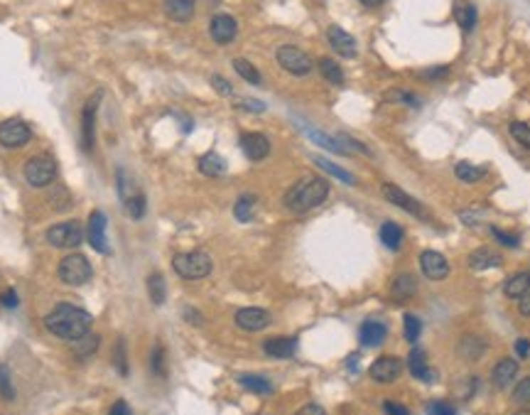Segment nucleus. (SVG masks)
Instances as JSON below:
<instances>
[{"label": "nucleus", "mask_w": 530, "mask_h": 415, "mask_svg": "<svg viewBox=\"0 0 530 415\" xmlns=\"http://www.w3.org/2000/svg\"><path fill=\"white\" fill-rule=\"evenodd\" d=\"M172 268L179 278H184V280H201V278L209 275L214 263H211V258L204 251H189V253L174 256Z\"/></svg>", "instance_id": "obj_3"}, {"label": "nucleus", "mask_w": 530, "mask_h": 415, "mask_svg": "<svg viewBox=\"0 0 530 415\" xmlns=\"http://www.w3.org/2000/svg\"><path fill=\"white\" fill-rule=\"evenodd\" d=\"M108 415H133V411H130V406L121 398V401L113 403L111 411H108Z\"/></svg>", "instance_id": "obj_53"}, {"label": "nucleus", "mask_w": 530, "mask_h": 415, "mask_svg": "<svg viewBox=\"0 0 530 415\" xmlns=\"http://www.w3.org/2000/svg\"><path fill=\"white\" fill-rule=\"evenodd\" d=\"M25 179L32 187H47L57 177V162L52 155H35L25 162Z\"/></svg>", "instance_id": "obj_5"}, {"label": "nucleus", "mask_w": 530, "mask_h": 415, "mask_svg": "<svg viewBox=\"0 0 530 415\" xmlns=\"http://www.w3.org/2000/svg\"><path fill=\"white\" fill-rule=\"evenodd\" d=\"M233 320L243 332H260L270 325V315L263 308H241Z\"/></svg>", "instance_id": "obj_15"}, {"label": "nucleus", "mask_w": 530, "mask_h": 415, "mask_svg": "<svg viewBox=\"0 0 530 415\" xmlns=\"http://www.w3.org/2000/svg\"><path fill=\"white\" fill-rule=\"evenodd\" d=\"M408 369H410V374H413L418 381H425V384L435 381V371H433V367L428 364V357H425V352H423L420 347H413V352H410V357H408Z\"/></svg>", "instance_id": "obj_18"}, {"label": "nucleus", "mask_w": 530, "mask_h": 415, "mask_svg": "<svg viewBox=\"0 0 530 415\" xmlns=\"http://www.w3.org/2000/svg\"><path fill=\"white\" fill-rule=\"evenodd\" d=\"M508 130H511V135L518 140V143H521L523 147H528V150H530V125H528V123L513 121V123H511V128H508Z\"/></svg>", "instance_id": "obj_41"}, {"label": "nucleus", "mask_w": 530, "mask_h": 415, "mask_svg": "<svg viewBox=\"0 0 530 415\" xmlns=\"http://www.w3.org/2000/svg\"><path fill=\"white\" fill-rule=\"evenodd\" d=\"M450 67H437V69H428L425 74H420V79H440V76H447Z\"/></svg>", "instance_id": "obj_55"}, {"label": "nucleus", "mask_w": 530, "mask_h": 415, "mask_svg": "<svg viewBox=\"0 0 530 415\" xmlns=\"http://www.w3.org/2000/svg\"><path fill=\"white\" fill-rule=\"evenodd\" d=\"M455 20L464 32H472L477 25V8L469 0H455Z\"/></svg>", "instance_id": "obj_24"}, {"label": "nucleus", "mask_w": 530, "mask_h": 415, "mask_svg": "<svg viewBox=\"0 0 530 415\" xmlns=\"http://www.w3.org/2000/svg\"><path fill=\"white\" fill-rule=\"evenodd\" d=\"M359 3H364V5H378V3H383V0H359Z\"/></svg>", "instance_id": "obj_59"}, {"label": "nucleus", "mask_w": 530, "mask_h": 415, "mask_svg": "<svg viewBox=\"0 0 530 415\" xmlns=\"http://www.w3.org/2000/svg\"><path fill=\"white\" fill-rule=\"evenodd\" d=\"M116 184H118V196H121V201L125 204V201H130L135 194L140 192V189L133 187V182L128 179V174H125V170H118L116 174Z\"/></svg>", "instance_id": "obj_36"}, {"label": "nucleus", "mask_w": 530, "mask_h": 415, "mask_svg": "<svg viewBox=\"0 0 530 415\" xmlns=\"http://www.w3.org/2000/svg\"><path fill=\"white\" fill-rule=\"evenodd\" d=\"M236 108H241V111H250V113H263L265 103L255 101V98H243V101H236Z\"/></svg>", "instance_id": "obj_47"}, {"label": "nucleus", "mask_w": 530, "mask_h": 415, "mask_svg": "<svg viewBox=\"0 0 530 415\" xmlns=\"http://www.w3.org/2000/svg\"><path fill=\"white\" fill-rule=\"evenodd\" d=\"M383 196L391 204H396V206H401V209H406L408 214H413V216H418V219H423V221H428L430 219V214H428V209H425L423 204H420L415 196H410L406 189H401V187H396V184H383Z\"/></svg>", "instance_id": "obj_8"}, {"label": "nucleus", "mask_w": 530, "mask_h": 415, "mask_svg": "<svg viewBox=\"0 0 530 415\" xmlns=\"http://www.w3.org/2000/svg\"><path fill=\"white\" fill-rule=\"evenodd\" d=\"M381 241H383L386 248L398 251L403 246V226L396 221H386L381 226Z\"/></svg>", "instance_id": "obj_28"}, {"label": "nucleus", "mask_w": 530, "mask_h": 415, "mask_svg": "<svg viewBox=\"0 0 530 415\" xmlns=\"http://www.w3.org/2000/svg\"><path fill=\"white\" fill-rule=\"evenodd\" d=\"M253 211H255V196L253 194H243L238 196L236 206H233V216H236L238 221H250L253 219Z\"/></svg>", "instance_id": "obj_33"}, {"label": "nucleus", "mask_w": 530, "mask_h": 415, "mask_svg": "<svg viewBox=\"0 0 530 415\" xmlns=\"http://www.w3.org/2000/svg\"><path fill=\"white\" fill-rule=\"evenodd\" d=\"M0 305H3L5 310H15L20 305V298H18V293L10 288V290H5L3 295H0Z\"/></svg>", "instance_id": "obj_49"}, {"label": "nucleus", "mask_w": 530, "mask_h": 415, "mask_svg": "<svg viewBox=\"0 0 530 415\" xmlns=\"http://www.w3.org/2000/svg\"><path fill=\"white\" fill-rule=\"evenodd\" d=\"M113 367L118 369V374H121V376H128V359H125V344H123V340L118 342L116 354H113Z\"/></svg>", "instance_id": "obj_44"}, {"label": "nucleus", "mask_w": 530, "mask_h": 415, "mask_svg": "<svg viewBox=\"0 0 530 415\" xmlns=\"http://www.w3.org/2000/svg\"><path fill=\"white\" fill-rule=\"evenodd\" d=\"M241 150H243V155L253 162L265 160V157L270 155V140H267L263 133H243Z\"/></svg>", "instance_id": "obj_16"}, {"label": "nucleus", "mask_w": 530, "mask_h": 415, "mask_svg": "<svg viewBox=\"0 0 530 415\" xmlns=\"http://www.w3.org/2000/svg\"><path fill=\"white\" fill-rule=\"evenodd\" d=\"M145 206H147V201H145V194L143 192H138L130 201H125V209H128L130 219H143V216H145Z\"/></svg>", "instance_id": "obj_39"}, {"label": "nucleus", "mask_w": 530, "mask_h": 415, "mask_svg": "<svg viewBox=\"0 0 530 415\" xmlns=\"http://www.w3.org/2000/svg\"><path fill=\"white\" fill-rule=\"evenodd\" d=\"M199 172L206 174V177H221L226 172V162L216 152H206V155L199 157Z\"/></svg>", "instance_id": "obj_27"}, {"label": "nucleus", "mask_w": 530, "mask_h": 415, "mask_svg": "<svg viewBox=\"0 0 530 415\" xmlns=\"http://www.w3.org/2000/svg\"><path fill=\"white\" fill-rule=\"evenodd\" d=\"M491 236L496 238L499 243H504V246H508V248H518L521 246V238L518 236H513V233H506V231H501V228H491Z\"/></svg>", "instance_id": "obj_45"}, {"label": "nucleus", "mask_w": 530, "mask_h": 415, "mask_svg": "<svg viewBox=\"0 0 530 415\" xmlns=\"http://www.w3.org/2000/svg\"><path fill=\"white\" fill-rule=\"evenodd\" d=\"M528 290H530V273H518V275L508 278L504 285L506 298H511V300H521Z\"/></svg>", "instance_id": "obj_26"}, {"label": "nucleus", "mask_w": 530, "mask_h": 415, "mask_svg": "<svg viewBox=\"0 0 530 415\" xmlns=\"http://www.w3.org/2000/svg\"><path fill=\"white\" fill-rule=\"evenodd\" d=\"M96 103L98 98H91L89 103L81 111V147L84 152H94V143H96Z\"/></svg>", "instance_id": "obj_13"}, {"label": "nucleus", "mask_w": 530, "mask_h": 415, "mask_svg": "<svg viewBox=\"0 0 530 415\" xmlns=\"http://www.w3.org/2000/svg\"><path fill=\"white\" fill-rule=\"evenodd\" d=\"M0 396H3L5 401H13V398H15L13 381H10V371L5 367H0Z\"/></svg>", "instance_id": "obj_43"}, {"label": "nucleus", "mask_w": 530, "mask_h": 415, "mask_svg": "<svg viewBox=\"0 0 530 415\" xmlns=\"http://www.w3.org/2000/svg\"><path fill=\"white\" fill-rule=\"evenodd\" d=\"M147 295H150L152 305H157V308L165 303L167 290H165V278L160 273H150V278H147Z\"/></svg>", "instance_id": "obj_30"}, {"label": "nucleus", "mask_w": 530, "mask_h": 415, "mask_svg": "<svg viewBox=\"0 0 530 415\" xmlns=\"http://www.w3.org/2000/svg\"><path fill=\"white\" fill-rule=\"evenodd\" d=\"M430 413L433 415H457V411L450 406V403H442V401L433 403V406H430Z\"/></svg>", "instance_id": "obj_51"}, {"label": "nucleus", "mask_w": 530, "mask_h": 415, "mask_svg": "<svg viewBox=\"0 0 530 415\" xmlns=\"http://www.w3.org/2000/svg\"><path fill=\"white\" fill-rule=\"evenodd\" d=\"M518 312H521L523 317H530V290L518 300Z\"/></svg>", "instance_id": "obj_56"}, {"label": "nucleus", "mask_w": 530, "mask_h": 415, "mask_svg": "<svg viewBox=\"0 0 530 415\" xmlns=\"http://www.w3.org/2000/svg\"><path fill=\"white\" fill-rule=\"evenodd\" d=\"M91 325H94V317L86 310L76 308L72 303H59L45 317V327L49 335L59 337V340H67L72 344L89 335Z\"/></svg>", "instance_id": "obj_1"}, {"label": "nucleus", "mask_w": 530, "mask_h": 415, "mask_svg": "<svg viewBox=\"0 0 530 415\" xmlns=\"http://www.w3.org/2000/svg\"><path fill=\"white\" fill-rule=\"evenodd\" d=\"M319 72H322V76H324L327 81H329V84H336V86L344 84V72H341V67H339L334 59L322 57L319 59Z\"/></svg>", "instance_id": "obj_32"}, {"label": "nucleus", "mask_w": 530, "mask_h": 415, "mask_svg": "<svg viewBox=\"0 0 530 415\" xmlns=\"http://www.w3.org/2000/svg\"><path fill=\"white\" fill-rule=\"evenodd\" d=\"M513 415H530V408H523V411H518V413H513Z\"/></svg>", "instance_id": "obj_60"}, {"label": "nucleus", "mask_w": 530, "mask_h": 415, "mask_svg": "<svg viewBox=\"0 0 530 415\" xmlns=\"http://www.w3.org/2000/svg\"><path fill=\"white\" fill-rule=\"evenodd\" d=\"M238 384H241L245 391L258 393V396H270V393L275 391L270 381L263 379V376H255V374H241L238 376Z\"/></svg>", "instance_id": "obj_25"}, {"label": "nucleus", "mask_w": 530, "mask_h": 415, "mask_svg": "<svg viewBox=\"0 0 530 415\" xmlns=\"http://www.w3.org/2000/svg\"><path fill=\"white\" fill-rule=\"evenodd\" d=\"M455 172H457V177L462 179V182H469V184L484 179V174H486L484 167H477V165H472V162H457Z\"/></svg>", "instance_id": "obj_34"}, {"label": "nucleus", "mask_w": 530, "mask_h": 415, "mask_svg": "<svg viewBox=\"0 0 530 415\" xmlns=\"http://www.w3.org/2000/svg\"><path fill=\"white\" fill-rule=\"evenodd\" d=\"M327 40H329L332 49H334L336 54H341V57H346V59L356 57V40H354L346 30H341L339 25H332L329 30H327Z\"/></svg>", "instance_id": "obj_17"}, {"label": "nucleus", "mask_w": 530, "mask_h": 415, "mask_svg": "<svg viewBox=\"0 0 530 415\" xmlns=\"http://www.w3.org/2000/svg\"><path fill=\"white\" fill-rule=\"evenodd\" d=\"M314 162H317V165L322 167V170H327V172H329L332 177L341 179V182H346V184H356V179H354V174H349L346 170H344V167L334 165V162L324 160V157H314Z\"/></svg>", "instance_id": "obj_35"}, {"label": "nucleus", "mask_w": 530, "mask_h": 415, "mask_svg": "<svg viewBox=\"0 0 530 415\" xmlns=\"http://www.w3.org/2000/svg\"><path fill=\"white\" fill-rule=\"evenodd\" d=\"M304 135H307L309 140H314L317 145L327 147L329 152H336V155H346V150H344V145L339 143V138H329V135L319 133V130H314V128H304Z\"/></svg>", "instance_id": "obj_29"}, {"label": "nucleus", "mask_w": 530, "mask_h": 415, "mask_svg": "<svg viewBox=\"0 0 530 415\" xmlns=\"http://www.w3.org/2000/svg\"><path fill=\"white\" fill-rule=\"evenodd\" d=\"M150 371L155 376H165V349H162V344H155V347H152Z\"/></svg>", "instance_id": "obj_40"}, {"label": "nucleus", "mask_w": 530, "mask_h": 415, "mask_svg": "<svg viewBox=\"0 0 530 415\" xmlns=\"http://www.w3.org/2000/svg\"><path fill=\"white\" fill-rule=\"evenodd\" d=\"M98 337L96 335H86V337H81L79 342H74V352L79 354V357H91V354H96V349H98Z\"/></svg>", "instance_id": "obj_38"}, {"label": "nucleus", "mask_w": 530, "mask_h": 415, "mask_svg": "<svg viewBox=\"0 0 530 415\" xmlns=\"http://www.w3.org/2000/svg\"><path fill=\"white\" fill-rule=\"evenodd\" d=\"M86 236H89V243H91V248H94L96 253H101V256L111 253L108 241H106V214H103L101 209L91 211L89 226H86Z\"/></svg>", "instance_id": "obj_10"}, {"label": "nucleus", "mask_w": 530, "mask_h": 415, "mask_svg": "<svg viewBox=\"0 0 530 415\" xmlns=\"http://www.w3.org/2000/svg\"><path fill=\"white\" fill-rule=\"evenodd\" d=\"M516 354L521 359H528L530 357V342L528 340H518L516 342Z\"/></svg>", "instance_id": "obj_57"}, {"label": "nucleus", "mask_w": 530, "mask_h": 415, "mask_svg": "<svg viewBox=\"0 0 530 415\" xmlns=\"http://www.w3.org/2000/svg\"><path fill=\"white\" fill-rule=\"evenodd\" d=\"M388 98H391V101H403V103H408V106H418V98H415V96H410L408 94V91H403V89H396V91H393V94L391 96H388Z\"/></svg>", "instance_id": "obj_50"}, {"label": "nucleus", "mask_w": 530, "mask_h": 415, "mask_svg": "<svg viewBox=\"0 0 530 415\" xmlns=\"http://www.w3.org/2000/svg\"><path fill=\"white\" fill-rule=\"evenodd\" d=\"M263 352L272 359H290L297 352V340L295 337H272L263 342Z\"/></svg>", "instance_id": "obj_19"}, {"label": "nucleus", "mask_w": 530, "mask_h": 415, "mask_svg": "<svg viewBox=\"0 0 530 415\" xmlns=\"http://www.w3.org/2000/svg\"><path fill=\"white\" fill-rule=\"evenodd\" d=\"M501 263H504V258H501V253H496V251H491V248H477L472 256H469V266H472L474 270L499 268Z\"/></svg>", "instance_id": "obj_22"}, {"label": "nucleus", "mask_w": 530, "mask_h": 415, "mask_svg": "<svg viewBox=\"0 0 530 415\" xmlns=\"http://www.w3.org/2000/svg\"><path fill=\"white\" fill-rule=\"evenodd\" d=\"M406 340L410 342V344H415L418 342V337H420V330H423V325H420V320L415 317V315H406Z\"/></svg>", "instance_id": "obj_42"}, {"label": "nucleus", "mask_w": 530, "mask_h": 415, "mask_svg": "<svg viewBox=\"0 0 530 415\" xmlns=\"http://www.w3.org/2000/svg\"><path fill=\"white\" fill-rule=\"evenodd\" d=\"M415 290H418V283H415L413 275H398L396 280H393V298L401 300V303L413 298Z\"/></svg>", "instance_id": "obj_31"}, {"label": "nucleus", "mask_w": 530, "mask_h": 415, "mask_svg": "<svg viewBox=\"0 0 530 415\" xmlns=\"http://www.w3.org/2000/svg\"><path fill=\"white\" fill-rule=\"evenodd\" d=\"M516 376H518V362H513V359H501V362L496 364L491 379H494V384L499 386V389H508V386L516 381Z\"/></svg>", "instance_id": "obj_23"}, {"label": "nucleus", "mask_w": 530, "mask_h": 415, "mask_svg": "<svg viewBox=\"0 0 530 415\" xmlns=\"http://www.w3.org/2000/svg\"><path fill=\"white\" fill-rule=\"evenodd\" d=\"M329 196V182L322 177H302L287 189L285 194V206L295 214H304V211L319 206L322 201Z\"/></svg>", "instance_id": "obj_2"}, {"label": "nucleus", "mask_w": 530, "mask_h": 415, "mask_svg": "<svg viewBox=\"0 0 530 415\" xmlns=\"http://www.w3.org/2000/svg\"><path fill=\"white\" fill-rule=\"evenodd\" d=\"M184 317H187L189 322H192V320H194V322H196V325H201V322H204V320H201V317H199V315H196V312H194V310H184Z\"/></svg>", "instance_id": "obj_58"}, {"label": "nucleus", "mask_w": 530, "mask_h": 415, "mask_svg": "<svg viewBox=\"0 0 530 415\" xmlns=\"http://www.w3.org/2000/svg\"><path fill=\"white\" fill-rule=\"evenodd\" d=\"M59 280L67 283V285H84V283L91 280V275H94V268H91L89 258H86L84 253H69L64 256L62 261H59Z\"/></svg>", "instance_id": "obj_4"}, {"label": "nucleus", "mask_w": 530, "mask_h": 415, "mask_svg": "<svg viewBox=\"0 0 530 415\" xmlns=\"http://www.w3.org/2000/svg\"><path fill=\"white\" fill-rule=\"evenodd\" d=\"M165 13L174 23H189L194 18V0H165Z\"/></svg>", "instance_id": "obj_21"}, {"label": "nucleus", "mask_w": 530, "mask_h": 415, "mask_svg": "<svg viewBox=\"0 0 530 415\" xmlns=\"http://www.w3.org/2000/svg\"><path fill=\"white\" fill-rule=\"evenodd\" d=\"M209 32H211V40H214L216 45H228V42L236 40V35H238V23L231 18V15L218 13V15H214V18H211Z\"/></svg>", "instance_id": "obj_11"}, {"label": "nucleus", "mask_w": 530, "mask_h": 415, "mask_svg": "<svg viewBox=\"0 0 530 415\" xmlns=\"http://www.w3.org/2000/svg\"><path fill=\"white\" fill-rule=\"evenodd\" d=\"M275 57H277V64H280V67L285 69V72L292 74V76H307L309 72H312V59H309L302 49L295 47V45L277 47Z\"/></svg>", "instance_id": "obj_7"}, {"label": "nucleus", "mask_w": 530, "mask_h": 415, "mask_svg": "<svg viewBox=\"0 0 530 415\" xmlns=\"http://www.w3.org/2000/svg\"><path fill=\"white\" fill-rule=\"evenodd\" d=\"M513 401L523 403V406L530 403V376H528V379H523L521 384L516 386V391H513Z\"/></svg>", "instance_id": "obj_46"}, {"label": "nucleus", "mask_w": 530, "mask_h": 415, "mask_svg": "<svg viewBox=\"0 0 530 415\" xmlns=\"http://www.w3.org/2000/svg\"><path fill=\"white\" fill-rule=\"evenodd\" d=\"M211 86L218 91L221 96H233V86L231 81H226L223 76H211Z\"/></svg>", "instance_id": "obj_48"}, {"label": "nucleus", "mask_w": 530, "mask_h": 415, "mask_svg": "<svg viewBox=\"0 0 530 415\" xmlns=\"http://www.w3.org/2000/svg\"><path fill=\"white\" fill-rule=\"evenodd\" d=\"M383 411L388 413V415H410V411L406 406H401V403H396V401H386L383 403Z\"/></svg>", "instance_id": "obj_52"}, {"label": "nucleus", "mask_w": 530, "mask_h": 415, "mask_svg": "<svg viewBox=\"0 0 530 415\" xmlns=\"http://www.w3.org/2000/svg\"><path fill=\"white\" fill-rule=\"evenodd\" d=\"M420 268H423L425 278H430V280H445L450 275V263H447V258L440 251H425L420 256Z\"/></svg>", "instance_id": "obj_14"}, {"label": "nucleus", "mask_w": 530, "mask_h": 415, "mask_svg": "<svg viewBox=\"0 0 530 415\" xmlns=\"http://www.w3.org/2000/svg\"><path fill=\"white\" fill-rule=\"evenodd\" d=\"M233 69H236L238 76L248 81V84H260V74H258V69H255L250 62H245V59H233Z\"/></svg>", "instance_id": "obj_37"}, {"label": "nucleus", "mask_w": 530, "mask_h": 415, "mask_svg": "<svg viewBox=\"0 0 530 415\" xmlns=\"http://www.w3.org/2000/svg\"><path fill=\"white\" fill-rule=\"evenodd\" d=\"M388 337V327L383 322H364L361 330H359V340H361V347H381Z\"/></svg>", "instance_id": "obj_20"}, {"label": "nucleus", "mask_w": 530, "mask_h": 415, "mask_svg": "<svg viewBox=\"0 0 530 415\" xmlns=\"http://www.w3.org/2000/svg\"><path fill=\"white\" fill-rule=\"evenodd\" d=\"M47 241L54 248H76L84 241V226L79 221H62L47 228Z\"/></svg>", "instance_id": "obj_6"}, {"label": "nucleus", "mask_w": 530, "mask_h": 415, "mask_svg": "<svg viewBox=\"0 0 530 415\" xmlns=\"http://www.w3.org/2000/svg\"><path fill=\"white\" fill-rule=\"evenodd\" d=\"M32 130L30 125L20 118H8V121L0 123V145L5 147H23L30 143Z\"/></svg>", "instance_id": "obj_9"}, {"label": "nucleus", "mask_w": 530, "mask_h": 415, "mask_svg": "<svg viewBox=\"0 0 530 415\" xmlns=\"http://www.w3.org/2000/svg\"><path fill=\"white\" fill-rule=\"evenodd\" d=\"M369 374L378 384H391V381H396L403 374V362L398 357H381L371 364Z\"/></svg>", "instance_id": "obj_12"}, {"label": "nucleus", "mask_w": 530, "mask_h": 415, "mask_svg": "<svg viewBox=\"0 0 530 415\" xmlns=\"http://www.w3.org/2000/svg\"><path fill=\"white\" fill-rule=\"evenodd\" d=\"M297 415H327V411L322 406H317V403H307L304 408H300Z\"/></svg>", "instance_id": "obj_54"}]
</instances>
